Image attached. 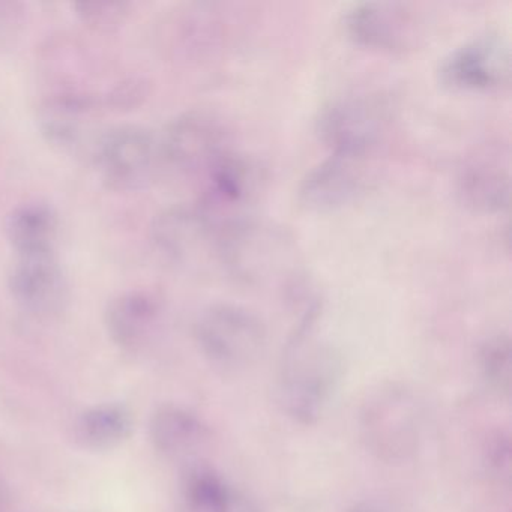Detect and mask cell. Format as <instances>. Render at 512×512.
Here are the masks:
<instances>
[{
	"instance_id": "obj_1",
	"label": "cell",
	"mask_w": 512,
	"mask_h": 512,
	"mask_svg": "<svg viewBox=\"0 0 512 512\" xmlns=\"http://www.w3.org/2000/svg\"><path fill=\"white\" fill-rule=\"evenodd\" d=\"M217 260L230 277L245 286H293L301 277L298 245L292 233L253 217L220 227Z\"/></svg>"
},
{
	"instance_id": "obj_2",
	"label": "cell",
	"mask_w": 512,
	"mask_h": 512,
	"mask_svg": "<svg viewBox=\"0 0 512 512\" xmlns=\"http://www.w3.org/2000/svg\"><path fill=\"white\" fill-rule=\"evenodd\" d=\"M314 320L316 314L310 311L287 343L281 364V403L301 424L319 421L343 376L340 353L316 337Z\"/></svg>"
},
{
	"instance_id": "obj_3",
	"label": "cell",
	"mask_w": 512,
	"mask_h": 512,
	"mask_svg": "<svg viewBox=\"0 0 512 512\" xmlns=\"http://www.w3.org/2000/svg\"><path fill=\"white\" fill-rule=\"evenodd\" d=\"M422 409L401 383H383L370 392L359 410V434L367 451L388 464L404 463L421 442Z\"/></svg>"
},
{
	"instance_id": "obj_4",
	"label": "cell",
	"mask_w": 512,
	"mask_h": 512,
	"mask_svg": "<svg viewBox=\"0 0 512 512\" xmlns=\"http://www.w3.org/2000/svg\"><path fill=\"white\" fill-rule=\"evenodd\" d=\"M200 352L221 368L250 367L265 352L268 329L257 314L233 304H215L194 323Z\"/></svg>"
},
{
	"instance_id": "obj_5",
	"label": "cell",
	"mask_w": 512,
	"mask_h": 512,
	"mask_svg": "<svg viewBox=\"0 0 512 512\" xmlns=\"http://www.w3.org/2000/svg\"><path fill=\"white\" fill-rule=\"evenodd\" d=\"M389 112L380 98L344 95L320 110L316 131L334 155L368 158L385 139Z\"/></svg>"
},
{
	"instance_id": "obj_6",
	"label": "cell",
	"mask_w": 512,
	"mask_h": 512,
	"mask_svg": "<svg viewBox=\"0 0 512 512\" xmlns=\"http://www.w3.org/2000/svg\"><path fill=\"white\" fill-rule=\"evenodd\" d=\"M92 161L101 181L115 191H137L149 184L161 163L158 137L142 125H119L103 133Z\"/></svg>"
},
{
	"instance_id": "obj_7",
	"label": "cell",
	"mask_w": 512,
	"mask_h": 512,
	"mask_svg": "<svg viewBox=\"0 0 512 512\" xmlns=\"http://www.w3.org/2000/svg\"><path fill=\"white\" fill-rule=\"evenodd\" d=\"M161 161L187 175L205 176L230 154V133L209 110H188L173 118L158 137Z\"/></svg>"
},
{
	"instance_id": "obj_8",
	"label": "cell",
	"mask_w": 512,
	"mask_h": 512,
	"mask_svg": "<svg viewBox=\"0 0 512 512\" xmlns=\"http://www.w3.org/2000/svg\"><path fill=\"white\" fill-rule=\"evenodd\" d=\"M511 46L496 32L478 35L452 50L439 67L445 88L473 94H490L511 83Z\"/></svg>"
},
{
	"instance_id": "obj_9",
	"label": "cell",
	"mask_w": 512,
	"mask_h": 512,
	"mask_svg": "<svg viewBox=\"0 0 512 512\" xmlns=\"http://www.w3.org/2000/svg\"><path fill=\"white\" fill-rule=\"evenodd\" d=\"M220 227L200 205H176L155 215L151 239L155 250L181 266L217 259Z\"/></svg>"
},
{
	"instance_id": "obj_10",
	"label": "cell",
	"mask_w": 512,
	"mask_h": 512,
	"mask_svg": "<svg viewBox=\"0 0 512 512\" xmlns=\"http://www.w3.org/2000/svg\"><path fill=\"white\" fill-rule=\"evenodd\" d=\"M100 104L82 92H58L41 103L37 113L41 136L64 154H94L104 131L98 128Z\"/></svg>"
},
{
	"instance_id": "obj_11",
	"label": "cell",
	"mask_w": 512,
	"mask_h": 512,
	"mask_svg": "<svg viewBox=\"0 0 512 512\" xmlns=\"http://www.w3.org/2000/svg\"><path fill=\"white\" fill-rule=\"evenodd\" d=\"M368 158L332 154L314 166L298 188V202L311 212H334L355 203L371 182Z\"/></svg>"
},
{
	"instance_id": "obj_12",
	"label": "cell",
	"mask_w": 512,
	"mask_h": 512,
	"mask_svg": "<svg viewBox=\"0 0 512 512\" xmlns=\"http://www.w3.org/2000/svg\"><path fill=\"white\" fill-rule=\"evenodd\" d=\"M11 298L26 313L52 319L67 308L68 281L56 254L16 256L8 274Z\"/></svg>"
},
{
	"instance_id": "obj_13",
	"label": "cell",
	"mask_w": 512,
	"mask_h": 512,
	"mask_svg": "<svg viewBox=\"0 0 512 512\" xmlns=\"http://www.w3.org/2000/svg\"><path fill=\"white\" fill-rule=\"evenodd\" d=\"M350 40L365 49L398 53L410 49L418 35V20L409 5L398 2H359L344 13Z\"/></svg>"
},
{
	"instance_id": "obj_14",
	"label": "cell",
	"mask_w": 512,
	"mask_h": 512,
	"mask_svg": "<svg viewBox=\"0 0 512 512\" xmlns=\"http://www.w3.org/2000/svg\"><path fill=\"white\" fill-rule=\"evenodd\" d=\"M205 178V197L199 205L218 227L244 218L242 211L256 202L265 181L256 161L235 152L215 164Z\"/></svg>"
},
{
	"instance_id": "obj_15",
	"label": "cell",
	"mask_w": 512,
	"mask_h": 512,
	"mask_svg": "<svg viewBox=\"0 0 512 512\" xmlns=\"http://www.w3.org/2000/svg\"><path fill=\"white\" fill-rule=\"evenodd\" d=\"M161 302L148 290L118 293L104 308V328L116 347L139 352L151 343L160 325Z\"/></svg>"
},
{
	"instance_id": "obj_16",
	"label": "cell",
	"mask_w": 512,
	"mask_h": 512,
	"mask_svg": "<svg viewBox=\"0 0 512 512\" xmlns=\"http://www.w3.org/2000/svg\"><path fill=\"white\" fill-rule=\"evenodd\" d=\"M208 425L178 404H161L149 419V439L155 451L172 460H188L208 443Z\"/></svg>"
},
{
	"instance_id": "obj_17",
	"label": "cell",
	"mask_w": 512,
	"mask_h": 512,
	"mask_svg": "<svg viewBox=\"0 0 512 512\" xmlns=\"http://www.w3.org/2000/svg\"><path fill=\"white\" fill-rule=\"evenodd\" d=\"M458 194L464 205L481 214H502L511 203V178L502 160L494 157L467 161L458 176Z\"/></svg>"
},
{
	"instance_id": "obj_18",
	"label": "cell",
	"mask_w": 512,
	"mask_h": 512,
	"mask_svg": "<svg viewBox=\"0 0 512 512\" xmlns=\"http://www.w3.org/2000/svg\"><path fill=\"white\" fill-rule=\"evenodd\" d=\"M5 235L16 256L56 254L58 212L49 203L38 200L22 203L8 214Z\"/></svg>"
},
{
	"instance_id": "obj_19",
	"label": "cell",
	"mask_w": 512,
	"mask_h": 512,
	"mask_svg": "<svg viewBox=\"0 0 512 512\" xmlns=\"http://www.w3.org/2000/svg\"><path fill=\"white\" fill-rule=\"evenodd\" d=\"M134 431L133 412L121 403L89 407L74 422V440L86 451L107 452L124 445Z\"/></svg>"
},
{
	"instance_id": "obj_20",
	"label": "cell",
	"mask_w": 512,
	"mask_h": 512,
	"mask_svg": "<svg viewBox=\"0 0 512 512\" xmlns=\"http://www.w3.org/2000/svg\"><path fill=\"white\" fill-rule=\"evenodd\" d=\"M233 494L211 466L191 461L179 481L178 512H230Z\"/></svg>"
},
{
	"instance_id": "obj_21",
	"label": "cell",
	"mask_w": 512,
	"mask_h": 512,
	"mask_svg": "<svg viewBox=\"0 0 512 512\" xmlns=\"http://www.w3.org/2000/svg\"><path fill=\"white\" fill-rule=\"evenodd\" d=\"M479 368L488 385L508 395L511 391L512 350L511 340L506 334H496L487 338L479 347Z\"/></svg>"
},
{
	"instance_id": "obj_22",
	"label": "cell",
	"mask_w": 512,
	"mask_h": 512,
	"mask_svg": "<svg viewBox=\"0 0 512 512\" xmlns=\"http://www.w3.org/2000/svg\"><path fill=\"white\" fill-rule=\"evenodd\" d=\"M73 10L86 28L110 34L127 22L131 5L121 0H82L73 4Z\"/></svg>"
},
{
	"instance_id": "obj_23",
	"label": "cell",
	"mask_w": 512,
	"mask_h": 512,
	"mask_svg": "<svg viewBox=\"0 0 512 512\" xmlns=\"http://www.w3.org/2000/svg\"><path fill=\"white\" fill-rule=\"evenodd\" d=\"M484 463L488 473L497 481L509 482L511 473V440L503 431H497L487 440L484 451Z\"/></svg>"
},
{
	"instance_id": "obj_24",
	"label": "cell",
	"mask_w": 512,
	"mask_h": 512,
	"mask_svg": "<svg viewBox=\"0 0 512 512\" xmlns=\"http://www.w3.org/2000/svg\"><path fill=\"white\" fill-rule=\"evenodd\" d=\"M230 512H260L257 508L256 503L251 502L245 494L235 491L233 494L232 508Z\"/></svg>"
},
{
	"instance_id": "obj_25",
	"label": "cell",
	"mask_w": 512,
	"mask_h": 512,
	"mask_svg": "<svg viewBox=\"0 0 512 512\" xmlns=\"http://www.w3.org/2000/svg\"><path fill=\"white\" fill-rule=\"evenodd\" d=\"M347 512H392L391 509L386 508V506L379 505V503L373 502H364L358 503V505L353 506Z\"/></svg>"
},
{
	"instance_id": "obj_26",
	"label": "cell",
	"mask_w": 512,
	"mask_h": 512,
	"mask_svg": "<svg viewBox=\"0 0 512 512\" xmlns=\"http://www.w3.org/2000/svg\"><path fill=\"white\" fill-rule=\"evenodd\" d=\"M8 496L4 484L0 481V512H7Z\"/></svg>"
}]
</instances>
